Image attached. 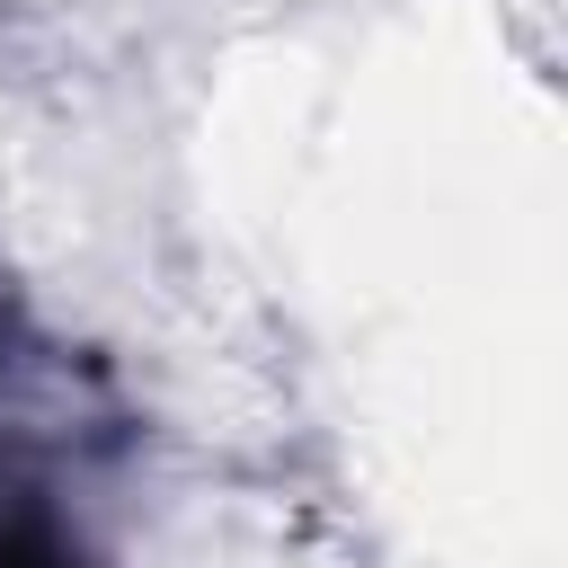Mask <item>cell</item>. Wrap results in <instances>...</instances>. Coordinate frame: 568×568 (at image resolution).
<instances>
[{"label":"cell","mask_w":568,"mask_h":568,"mask_svg":"<svg viewBox=\"0 0 568 568\" xmlns=\"http://www.w3.org/2000/svg\"><path fill=\"white\" fill-rule=\"evenodd\" d=\"M0 568H106L89 532L62 515L53 479L27 462H0Z\"/></svg>","instance_id":"cell-1"},{"label":"cell","mask_w":568,"mask_h":568,"mask_svg":"<svg viewBox=\"0 0 568 568\" xmlns=\"http://www.w3.org/2000/svg\"><path fill=\"white\" fill-rule=\"evenodd\" d=\"M18 346H27V328H18V302L0 293V382L18 373Z\"/></svg>","instance_id":"cell-2"}]
</instances>
